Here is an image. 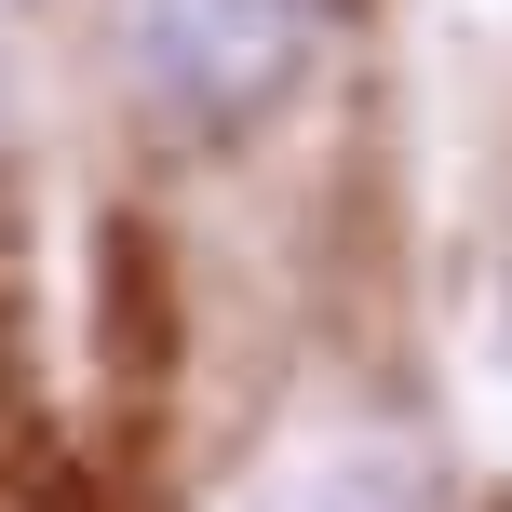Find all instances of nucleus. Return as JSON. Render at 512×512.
<instances>
[{
	"label": "nucleus",
	"mask_w": 512,
	"mask_h": 512,
	"mask_svg": "<svg viewBox=\"0 0 512 512\" xmlns=\"http://www.w3.org/2000/svg\"><path fill=\"white\" fill-rule=\"evenodd\" d=\"M324 27H337V0H122V41H135L149 108H176V122H203V135L256 122V108L324 54Z\"/></svg>",
	"instance_id": "nucleus-1"
}]
</instances>
